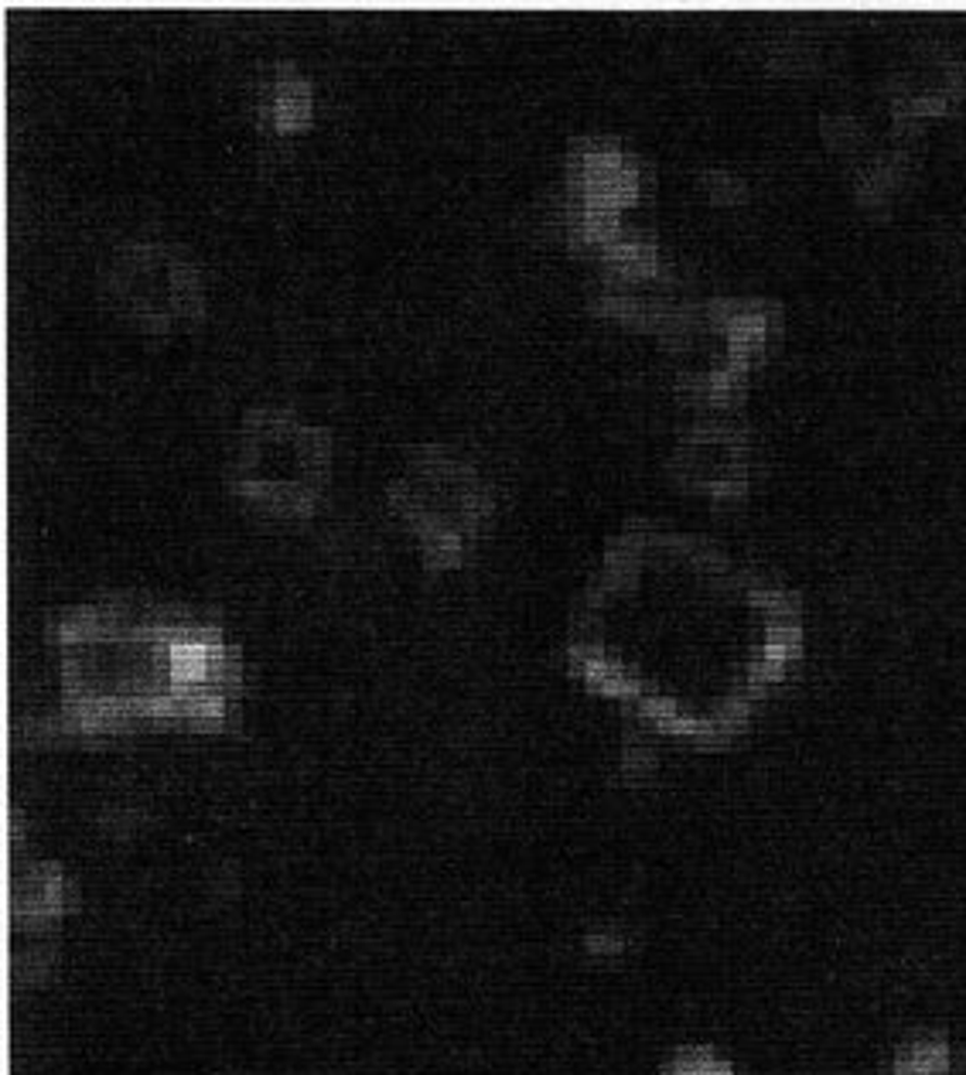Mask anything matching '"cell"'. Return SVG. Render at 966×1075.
<instances>
[{"mask_svg":"<svg viewBox=\"0 0 966 1075\" xmlns=\"http://www.w3.org/2000/svg\"><path fill=\"white\" fill-rule=\"evenodd\" d=\"M942 1068H946V1055H942V1048L939 1045H918L912 1048L908 1055H902V1072L908 1075H939Z\"/></svg>","mask_w":966,"mask_h":1075,"instance_id":"1","label":"cell"}]
</instances>
